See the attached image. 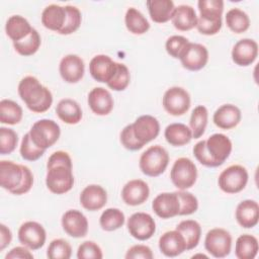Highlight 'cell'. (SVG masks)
Here are the masks:
<instances>
[{
	"instance_id": "6da1fadb",
	"label": "cell",
	"mask_w": 259,
	"mask_h": 259,
	"mask_svg": "<svg viewBox=\"0 0 259 259\" xmlns=\"http://www.w3.org/2000/svg\"><path fill=\"white\" fill-rule=\"evenodd\" d=\"M232 141L224 134H213L197 142L193 147L196 160L205 167H219L225 163L232 153Z\"/></svg>"
},
{
	"instance_id": "7a4b0ae2",
	"label": "cell",
	"mask_w": 259,
	"mask_h": 259,
	"mask_svg": "<svg viewBox=\"0 0 259 259\" xmlns=\"http://www.w3.org/2000/svg\"><path fill=\"white\" fill-rule=\"evenodd\" d=\"M0 185L12 194H25L33 185L32 172L25 165L2 160L0 162Z\"/></svg>"
},
{
	"instance_id": "3957f363",
	"label": "cell",
	"mask_w": 259,
	"mask_h": 259,
	"mask_svg": "<svg viewBox=\"0 0 259 259\" xmlns=\"http://www.w3.org/2000/svg\"><path fill=\"white\" fill-rule=\"evenodd\" d=\"M17 91L21 100L32 112L42 113L52 106V92L33 76L22 78L18 84Z\"/></svg>"
},
{
	"instance_id": "277c9868",
	"label": "cell",
	"mask_w": 259,
	"mask_h": 259,
	"mask_svg": "<svg viewBox=\"0 0 259 259\" xmlns=\"http://www.w3.org/2000/svg\"><path fill=\"white\" fill-rule=\"evenodd\" d=\"M169 164V154L160 145L151 146L140 157V170L147 176L157 177L165 172Z\"/></svg>"
},
{
	"instance_id": "5b68a950",
	"label": "cell",
	"mask_w": 259,
	"mask_h": 259,
	"mask_svg": "<svg viewBox=\"0 0 259 259\" xmlns=\"http://www.w3.org/2000/svg\"><path fill=\"white\" fill-rule=\"evenodd\" d=\"M28 134L35 146L47 150L57 143L61 135V128L55 120L42 118L32 124Z\"/></svg>"
},
{
	"instance_id": "8992f818",
	"label": "cell",
	"mask_w": 259,
	"mask_h": 259,
	"mask_svg": "<svg viewBox=\"0 0 259 259\" xmlns=\"http://www.w3.org/2000/svg\"><path fill=\"white\" fill-rule=\"evenodd\" d=\"M46 185L54 194H65L74 186L73 166L54 165L48 167Z\"/></svg>"
},
{
	"instance_id": "52a82bcc",
	"label": "cell",
	"mask_w": 259,
	"mask_h": 259,
	"mask_svg": "<svg viewBox=\"0 0 259 259\" xmlns=\"http://www.w3.org/2000/svg\"><path fill=\"white\" fill-rule=\"evenodd\" d=\"M248 171L242 165H231L223 170L219 176L218 183L222 191L228 194L241 192L248 183Z\"/></svg>"
},
{
	"instance_id": "ba28073f",
	"label": "cell",
	"mask_w": 259,
	"mask_h": 259,
	"mask_svg": "<svg viewBox=\"0 0 259 259\" xmlns=\"http://www.w3.org/2000/svg\"><path fill=\"white\" fill-rule=\"evenodd\" d=\"M170 178L179 190H186L194 185L197 179V168L192 160L186 157L178 158L170 171Z\"/></svg>"
},
{
	"instance_id": "9c48e42d",
	"label": "cell",
	"mask_w": 259,
	"mask_h": 259,
	"mask_svg": "<svg viewBox=\"0 0 259 259\" xmlns=\"http://www.w3.org/2000/svg\"><path fill=\"white\" fill-rule=\"evenodd\" d=\"M190 103L189 93L179 86H173L167 89L162 99L164 109L173 116H180L186 113L190 108Z\"/></svg>"
},
{
	"instance_id": "30bf717a",
	"label": "cell",
	"mask_w": 259,
	"mask_h": 259,
	"mask_svg": "<svg viewBox=\"0 0 259 259\" xmlns=\"http://www.w3.org/2000/svg\"><path fill=\"white\" fill-rule=\"evenodd\" d=\"M204 248L214 258L227 257L232 249V236L225 229H211L205 235Z\"/></svg>"
},
{
	"instance_id": "8fae6325",
	"label": "cell",
	"mask_w": 259,
	"mask_h": 259,
	"mask_svg": "<svg viewBox=\"0 0 259 259\" xmlns=\"http://www.w3.org/2000/svg\"><path fill=\"white\" fill-rule=\"evenodd\" d=\"M126 227L130 235L139 241L149 240L156 232L155 220L147 212L133 213L127 219Z\"/></svg>"
},
{
	"instance_id": "7c38bea8",
	"label": "cell",
	"mask_w": 259,
	"mask_h": 259,
	"mask_svg": "<svg viewBox=\"0 0 259 259\" xmlns=\"http://www.w3.org/2000/svg\"><path fill=\"white\" fill-rule=\"evenodd\" d=\"M18 240L23 246L34 251L40 249L45 245L47 233L39 223L28 221L19 227Z\"/></svg>"
},
{
	"instance_id": "4fadbf2b",
	"label": "cell",
	"mask_w": 259,
	"mask_h": 259,
	"mask_svg": "<svg viewBox=\"0 0 259 259\" xmlns=\"http://www.w3.org/2000/svg\"><path fill=\"white\" fill-rule=\"evenodd\" d=\"M179 60L186 70L199 71L208 62V51L201 44L189 41Z\"/></svg>"
},
{
	"instance_id": "5bb4252c",
	"label": "cell",
	"mask_w": 259,
	"mask_h": 259,
	"mask_svg": "<svg viewBox=\"0 0 259 259\" xmlns=\"http://www.w3.org/2000/svg\"><path fill=\"white\" fill-rule=\"evenodd\" d=\"M136 139L143 145L155 140L160 133V123L156 117L150 114L139 116L132 123Z\"/></svg>"
},
{
	"instance_id": "9a60e30c",
	"label": "cell",
	"mask_w": 259,
	"mask_h": 259,
	"mask_svg": "<svg viewBox=\"0 0 259 259\" xmlns=\"http://www.w3.org/2000/svg\"><path fill=\"white\" fill-rule=\"evenodd\" d=\"M59 72L65 82L70 84L77 83L83 78L85 73L84 61L77 55H67L60 62Z\"/></svg>"
},
{
	"instance_id": "2e32d148",
	"label": "cell",
	"mask_w": 259,
	"mask_h": 259,
	"mask_svg": "<svg viewBox=\"0 0 259 259\" xmlns=\"http://www.w3.org/2000/svg\"><path fill=\"white\" fill-rule=\"evenodd\" d=\"M150 196V188L142 179H133L124 184L121 190L123 202L131 206L141 205Z\"/></svg>"
},
{
	"instance_id": "e0dca14e",
	"label": "cell",
	"mask_w": 259,
	"mask_h": 259,
	"mask_svg": "<svg viewBox=\"0 0 259 259\" xmlns=\"http://www.w3.org/2000/svg\"><path fill=\"white\" fill-rule=\"evenodd\" d=\"M63 230L73 238H83L88 233V220L78 209H69L62 217Z\"/></svg>"
},
{
	"instance_id": "ac0fdd59",
	"label": "cell",
	"mask_w": 259,
	"mask_h": 259,
	"mask_svg": "<svg viewBox=\"0 0 259 259\" xmlns=\"http://www.w3.org/2000/svg\"><path fill=\"white\" fill-rule=\"evenodd\" d=\"M152 208L161 219H171L178 215L180 202L176 192H162L158 194L152 202Z\"/></svg>"
},
{
	"instance_id": "d6986e66",
	"label": "cell",
	"mask_w": 259,
	"mask_h": 259,
	"mask_svg": "<svg viewBox=\"0 0 259 259\" xmlns=\"http://www.w3.org/2000/svg\"><path fill=\"white\" fill-rule=\"evenodd\" d=\"M233 62L241 67H247L255 62L258 56V44L252 38H243L235 44L232 50Z\"/></svg>"
},
{
	"instance_id": "ffe728a7",
	"label": "cell",
	"mask_w": 259,
	"mask_h": 259,
	"mask_svg": "<svg viewBox=\"0 0 259 259\" xmlns=\"http://www.w3.org/2000/svg\"><path fill=\"white\" fill-rule=\"evenodd\" d=\"M88 105L90 109L97 115L109 114L114 105L111 93L103 87H95L88 94Z\"/></svg>"
},
{
	"instance_id": "44dd1931",
	"label": "cell",
	"mask_w": 259,
	"mask_h": 259,
	"mask_svg": "<svg viewBox=\"0 0 259 259\" xmlns=\"http://www.w3.org/2000/svg\"><path fill=\"white\" fill-rule=\"evenodd\" d=\"M116 62L106 55H96L89 63V73L94 80L100 83H107L112 77Z\"/></svg>"
},
{
	"instance_id": "7402d4cb",
	"label": "cell",
	"mask_w": 259,
	"mask_h": 259,
	"mask_svg": "<svg viewBox=\"0 0 259 259\" xmlns=\"http://www.w3.org/2000/svg\"><path fill=\"white\" fill-rule=\"evenodd\" d=\"M107 202L106 190L98 184H90L86 186L80 194L81 205L89 210L95 211L101 209Z\"/></svg>"
},
{
	"instance_id": "603a6c76",
	"label": "cell",
	"mask_w": 259,
	"mask_h": 259,
	"mask_svg": "<svg viewBox=\"0 0 259 259\" xmlns=\"http://www.w3.org/2000/svg\"><path fill=\"white\" fill-rule=\"evenodd\" d=\"M159 249L166 257H176L186 250L183 236L176 230L165 232L159 239Z\"/></svg>"
},
{
	"instance_id": "cb8c5ba5",
	"label": "cell",
	"mask_w": 259,
	"mask_h": 259,
	"mask_svg": "<svg viewBox=\"0 0 259 259\" xmlns=\"http://www.w3.org/2000/svg\"><path fill=\"white\" fill-rule=\"evenodd\" d=\"M242 118L239 107L234 104H223L213 113V123L222 130H231L236 127Z\"/></svg>"
},
{
	"instance_id": "d4e9b609",
	"label": "cell",
	"mask_w": 259,
	"mask_h": 259,
	"mask_svg": "<svg viewBox=\"0 0 259 259\" xmlns=\"http://www.w3.org/2000/svg\"><path fill=\"white\" fill-rule=\"evenodd\" d=\"M235 217L238 224L245 229L254 228L259 221V205L256 200L245 199L236 208Z\"/></svg>"
},
{
	"instance_id": "484cf974",
	"label": "cell",
	"mask_w": 259,
	"mask_h": 259,
	"mask_svg": "<svg viewBox=\"0 0 259 259\" xmlns=\"http://www.w3.org/2000/svg\"><path fill=\"white\" fill-rule=\"evenodd\" d=\"M171 20L176 29L180 31H187L196 26L197 15L192 6L182 4L175 7Z\"/></svg>"
},
{
	"instance_id": "4316f807",
	"label": "cell",
	"mask_w": 259,
	"mask_h": 259,
	"mask_svg": "<svg viewBox=\"0 0 259 259\" xmlns=\"http://www.w3.org/2000/svg\"><path fill=\"white\" fill-rule=\"evenodd\" d=\"M66 20V8L65 6L51 4L48 5L41 12L42 25L53 31L60 32L63 28Z\"/></svg>"
},
{
	"instance_id": "83f0119b",
	"label": "cell",
	"mask_w": 259,
	"mask_h": 259,
	"mask_svg": "<svg viewBox=\"0 0 259 259\" xmlns=\"http://www.w3.org/2000/svg\"><path fill=\"white\" fill-rule=\"evenodd\" d=\"M58 117L68 124L78 123L83 116L79 103L71 98H64L59 101L56 107Z\"/></svg>"
},
{
	"instance_id": "f1b7e54d",
	"label": "cell",
	"mask_w": 259,
	"mask_h": 259,
	"mask_svg": "<svg viewBox=\"0 0 259 259\" xmlns=\"http://www.w3.org/2000/svg\"><path fill=\"white\" fill-rule=\"evenodd\" d=\"M146 5L151 19L156 23L169 21L175 10V5L172 0H148Z\"/></svg>"
},
{
	"instance_id": "f546056e",
	"label": "cell",
	"mask_w": 259,
	"mask_h": 259,
	"mask_svg": "<svg viewBox=\"0 0 259 259\" xmlns=\"http://www.w3.org/2000/svg\"><path fill=\"white\" fill-rule=\"evenodd\" d=\"M164 137L168 144L173 147H181L190 143L192 133L189 126L181 122H173L166 126Z\"/></svg>"
},
{
	"instance_id": "4dcf8cb0",
	"label": "cell",
	"mask_w": 259,
	"mask_h": 259,
	"mask_svg": "<svg viewBox=\"0 0 259 259\" xmlns=\"http://www.w3.org/2000/svg\"><path fill=\"white\" fill-rule=\"evenodd\" d=\"M32 29L33 27H31L28 20L21 15L10 16L5 24L6 34L13 42L26 37Z\"/></svg>"
},
{
	"instance_id": "1f68e13d",
	"label": "cell",
	"mask_w": 259,
	"mask_h": 259,
	"mask_svg": "<svg viewBox=\"0 0 259 259\" xmlns=\"http://www.w3.org/2000/svg\"><path fill=\"white\" fill-rule=\"evenodd\" d=\"M175 230L183 236L186 250H192L198 245L201 237V227L198 222L194 220L182 221L176 226Z\"/></svg>"
},
{
	"instance_id": "d6a6232c",
	"label": "cell",
	"mask_w": 259,
	"mask_h": 259,
	"mask_svg": "<svg viewBox=\"0 0 259 259\" xmlns=\"http://www.w3.org/2000/svg\"><path fill=\"white\" fill-rule=\"evenodd\" d=\"M258 240L250 234L238 237L235 245V255L238 259H254L258 253Z\"/></svg>"
},
{
	"instance_id": "836d02e7",
	"label": "cell",
	"mask_w": 259,
	"mask_h": 259,
	"mask_svg": "<svg viewBox=\"0 0 259 259\" xmlns=\"http://www.w3.org/2000/svg\"><path fill=\"white\" fill-rule=\"evenodd\" d=\"M126 29L133 34H144L150 29V23L144 14L135 7H130L124 15Z\"/></svg>"
},
{
	"instance_id": "e575fe53",
	"label": "cell",
	"mask_w": 259,
	"mask_h": 259,
	"mask_svg": "<svg viewBox=\"0 0 259 259\" xmlns=\"http://www.w3.org/2000/svg\"><path fill=\"white\" fill-rule=\"evenodd\" d=\"M23 111L21 106L11 99H2L0 101V122L14 125L21 121Z\"/></svg>"
},
{
	"instance_id": "d590c367",
	"label": "cell",
	"mask_w": 259,
	"mask_h": 259,
	"mask_svg": "<svg viewBox=\"0 0 259 259\" xmlns=\"http://www.w3.org/2000/svg\"><path fill=\"white\" fill-rule=\"evenodd\" d=\"M125 223L124 213L115 207L106 208L99 218V225L103 231L112 232L120 229Z\"/></svg>"
},
{
	"instance_id": "8d00e7d4",
	"label": "cell",
	"mask_w": 259,
	"mask_h": 259,
	"mask_svg": "<svg viewBox=\"0 0 259 259\" xmlns=\"http://www.w3.org/2000/svg\"><path fill=\"white\" fill-rule=\"evenodd\" d=\"M226 23L233 32L240 34L250 27V18L245 11L239 8H232L226 14Z\"/></svg>"
},
{
	"instance_id": "74e56055",
	"label": "cell",
	"mask_w": 259,
	"mask_h": 259,
	"mask_svg": "<svg viewBox=\"0 0 259 259\" xmlns=\"http://www.w3.org/2000/svg\"><path fill=\"white\" fill-rule=\"evenodd\" d=\"M208 120V111L205 106L197 105L191 112L190 120H189V127L192 133V138L198 139L200 138L207 125Z\"/></svg>"
},
{
	"instance_id": "f35d334b",
	"label": "cell",
	"mask_w": 259,
	"mask_h": 259,
	"mask_svg": "<svg viewBox=\"0 0 259 259\" xmlns=\"http://www.w3.org/2000/svg\"><path fill=\"white\" fill-rule=\"evenodd\" d=\"M40 44H41L40 35L37 32V30L33 28L26 37H24L21 40L14 41L13 47H14V50L19 55L28 57V56L34 55L38 51Z\"/></svg>"
},
{
	"instance_id": "ab89813d",
	"label": "cell",
	"mask_w": 259,
	"mask_h": 259,
	"mask_svg": "<svg viewBox=\"0 0 259 259\" xmlns=\"http://www.w3.org/2000/svg\"><path fill=\"white\" fill-rule=\"evenodd\" d=\"M130 81L131 74L128 68L124 64L116 62L115 71L106 84L110 89L114 91H123L128 86Z\"/></svg>"
},
{
	"instance_id": "60d3db41",
	"label": "cell",
	"mask_w": 259,
	"mask_h": 259,
	"mask_svg": "<svg viewBox=\"0 0 259 259\" xmlns=\"http://www.w3.org/2000/svg\"><path fill=\"white\" fill-rule=\"evenodd\" d=\"M66 20L63 28L60 30V34L68 35L75 32L81 25L82 15L80 10L73 5H66Z\"/></svg>"
},
{
	"instance_id": "b9f144b4",
	"label": "cell",
	"mask_w": 259,
	"mask_h": 259,
	"mask_svg": "<svg viewBox=\"0 0 259 259\" xmlns=\"http://www.w3.org/2000/svg\"><path fill=\"white\" fill-rule=\"evenodd\" d=\"M199 16L208 18H222L224 11L223 0H199L197 2Z\"/></svg>"
},
{
	"instance_id": "7bdbcfd3",
	"label": "cell",
	"mask_w": 259,
	"mask_h": 259,
	"mask_svg": "<svg viewBox=\"0 0 259 259\" xmlns=\"http://www.w3.org/2000/svg\"><path fill=\"white\" fill-rule=\"evenodd\" d=\"M71 255V245L64 239L53 240L47 250V256L50 259H69Z\"/></svg>"
},
{
	"instance_id": "ee69618b",
	"label": "cell",
	"mask_w": 259,
	"mask_h": 259,
	"mask_svg": "<svg viewBox=\"0 0 259 259\" xmlns=\"http://www.w3.org/2000/svg\"><path fill=\"white\" fill-rule=\"evenodd\" d=\"M19 152H20V156L22 157V159H24L26 161L33 162V161L38 160L40 157H42L46 150H42V149L38 148L37 146H35L33 144V142L31 141L29 134L27 133L22 138Z\"/></svg>"
},
{
	"instance_id": "f6af8a7d",
	"label": "cell",
	"mask_w": 259,
	"mask_h": 259,
	"mask_svg": "<svg viewBox=\"0 0 259 259\" xmlns=\"http://www.w3.org/2000/svg\"><path fill=\"white\" fill-rule=\"evenodd\" d=\"M18 136L12 128L0 127V154L9 155L11 154L17 146Z\"/></svg>"
},
{
	"instance_id": "bcb514c9",
	"label": "cell",
	"mask_w": 259,
	"mask_h": 259,
	"mask_svg": "<svg viewBox=\"0 0 259 259\" xmlns=\"http://www.w3.org/2000/svg\"><path fill=\"white\" fill-rule=\"evenodd\" d=\"M175 192L180 202V210L178 215H189L197 210L198 200L195 195L186 190H177Z\"/></svg>"
},
{
	"instance_id": "7dc6e473",
	"label": "cell",
	"mask_w": 259,
	"mask_h": 259,
	"mask_svg": "<svg viewBox=\"0 0 259 259\" xmlns=\"http://www.w3.org/2000/svg\"><path fill=\"white\" fill-rule=\"evenodd\" d=\"M189 40L183 35H172L167 38L165 49L168 55L174 59H180Z\"/></svg>"
},
{
	"instance_id": "c3c4849f",
	"label": "cell",
	"mask_w": 259,
	"mask_h": 259,
	"mask_svg": "<svg viewBox=\"0 0 259 259\" xmlns=\"http://www.w3.org/2000/svg\"><path fill=\"white\" fill-rule=\"evenodd\" d=\"M222 18H208L197 16L196 29L204 35L217 34L222 28Z\"/></svg>"
},
{
	"instance_id": "681fc988",
	"label": "cell",
	"mask_w": 259,
	"mask_h": 259,
	"mask_svg": "<svg viewBox=\"0 0 259 259\" xmlns=\"http://www.w3.org/2000/svg\"><path fill=\"white\" fill-rule=\"evenodd\" d=\"M102 257L101 248L93 241H85L78 247V259H101Z\"/></svg>"
},
{
	"instance_id": "f907efd6",
	"label": "cell",
	"mask_w": 259,
	"mask_h": 259,
	"mask_svg": "<svg viewBox=\"0 0 259 259\" xmlns=\"http://www.w3.org/2000/svg\"><path fill=\"white\" fill-rule=\"evenodd\" d=\"M120 143L121 145L130 151H138L141 150L145 145H143L141 142H139L133 132L132 123L125 125L121 132H120Z\"/></svg>"
},
{
	"instance_id": "816d5d0a",
	"label": "cell",
	"mask_w": 259,
	"mask_h": 259,
	"mask_svg": "<svg viewBox=\"0 0 259 259\" xmlns=\"http://www.w3.org/2000/svg\"><path fill=\"white\" fill-rule=\"evenodd\" d=\"M126 259H152L154 254L149 246L138 244L132 246L124 256Z\"/></svg>"
},
{
	"instance_id": "f5cc1de1",
	"label": "cell",
	"mask_w": 259,
	"mask_h": 259,
	"mask_svg": "<svg viewBox=\"0 0 259 259\" xmlns=\"http://www.w3.org/2000/svg\"><path fill=\"white\" fill-rule=\"evenodd\" d=\"M54 165L73 166L72 159H71L70 155L65 151H56L49 157V160L47 163V168L54 166Z\"/></svg>"
},
{
	"instance_id": "db71d44e",
	"label": "cell",
	"mask_w": 259,
	"mask_h": 259,
	"mask_svg": "<svg viewBox=\"0 0 259 259\" xmlns=\"http://www.w3.org/2000/svg\"><path fill=\"white\" fill-rule=\"evenodd\" d=\"M33 255L27 247L17 246L12 248L5 256V259H32Z\"/></svg>"
},
{
	"instance_id": "11a10c76",
	"label": "cell",
	"mask_w": 259,
	"mask_h": 259,
	"mask_svg": "<svg viewBox=\"0 0 259 259\" xmlns=\"http://www.w3.org/2000/svg\"><path fill=\"white\" fill-rule=\"evenodd\" d=\"M12 240V233L10 229L4 224L0 225V251H3Z\"/></svg>"
},
{
	"instance_id": "9f6ffc18",
	"label": "cell",
	"mask_w": 259,
	"mask_h": 259,
	"mask_svg": "<svg viewBox=\"0 0 259 259\" xmlns=\"http://www.w3.org/2000/svg\"><path fill=\"white\" fill-rule=\"evenodd\" d=\"M196 257H204V258H207V256L204 255V254H196V255H193V256H192V258H196Z\"/></svg>"
}]
</instances>
